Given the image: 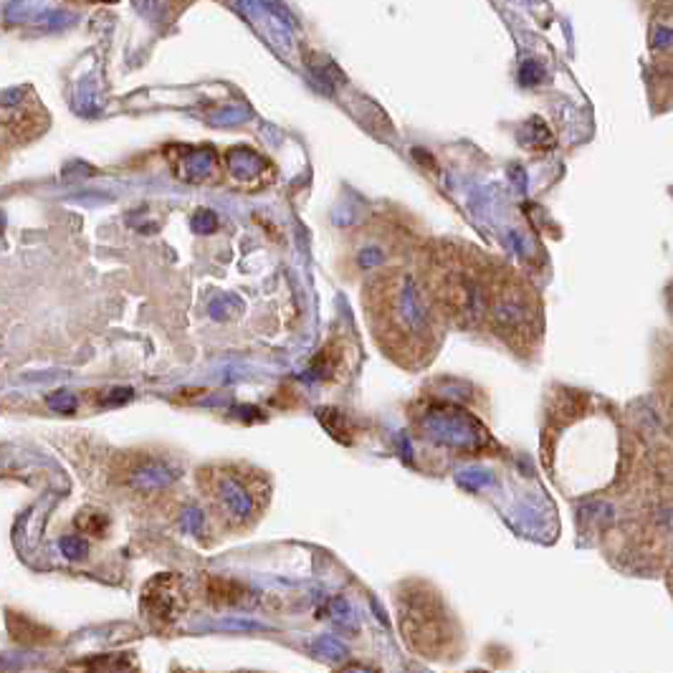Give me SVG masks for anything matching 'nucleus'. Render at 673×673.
<instances>
[{
    "label": "nucleus",
    "instance_id": "nucleus-1",
    "mask_svg": "<svg viewBox=\"0 0 673 673\" xmlns=\"http://www.w3.org/2000/svg\"><path fill=\"white\" fill-rule=\"evenodd\" d=\"M411 261L444 324L486 329L517 353L539 345V294L506 261L461 241H420Z\"/></svg>",
    "mask_w": 673,
    "mask_h": 673
},
{
    "label": "nucleus",
    "instance_id": "nucleus-2",
    "mask_svg": "<svg viewBox=\"0 0 673 673\" xmlns=\"http://www.w3.org/2000/svg\"><path fill=\"white\" fill-rule=\"evenodd\" d=\"M411 256L368 276L362 306L378 347L403 368H423L441 347L444 321L430 304Z\"/></svg>",
    "mask_w": 673,
    "mask_h": 673
},
{
    "label": "nucleus",
    "instance_id": "nucleus-3",
    "mask_svg": "<svg viewBox=\"0 0 673 673\" xmlns=\"http://www.w3.org/2000/svg\"><path fill=\"white\" fill-rule=\"evenodd\" d=\"M48 129V112L29 87L0 92V154L23 147Z\"/></svg>",
    "mask_w": 673,
    "mask_h": 673
},
{
    "label": "nucleus",
    "instance_id": "nucleus-4",
    "mask_svg": "<svg viewBox=\"0 0 673 673\" xmlns=\"http://www.w3.org/2000/svg\"><path fill=\"white\" fill-rule=\"evenodd\" d=\"M139 605L154 627H170L183 615V580L178 575H157L145 585Z\"/></svg>",
    "mask_w": 673,
    "mask_h": 673
},
{
    "label": "nucleus",
    "instance_id": "nucleus-5",
    "mask_svg": "<svg viewBox=\"0 0 673 673\" xmlns=\"http://www.w3.org/2000/svg\"><path fill=\"white\" fill-rule=\"evenodd\" d=\"M66 673H137V666L127 653H99L69 663Z\"/></svg>",
    "mask_w": 673,
    "mask_h": 673
},
{
    "label": "nucleus",
    "instance_id": "nucleus-6",
    "mask_svg": "<svg viewBox=\"0 0 673 673\" xmlns=\"http://www.w3.org/2000/svg\"><path fill=\"white\" fill-rule=\"evenodd\" d=\"M74 527L79 532H87L92 536H104L109 529V519L107 514H102L99 509H81L74 519Z\"/></svg>",
    "mask_w": 673,
    "mask_h": 673
},
{
    "label": "nucleus",
    "instance_id": "nucleus-7",
    "mask_svg": "<svg viewBox=\"0 0 673 673\" xmlns=\"http://www.w3.org/2000/svg\"><path fill=\"white\" fill-rule=\"evenodd\" d=\"M139 11H145L147 16H165L172 21L175 13H180L187 3L193 0H135Z\"/></svg>",
    "mask_w": 673,
    "mask_h": 673
},
{
    "label": "nucleus",
    "instance_id": "nucleus-8",
    "mask_svg": "<svg viewBox=\"0 0 673 673\" xmlns=\"http://www.w3.org/2000/svg\"><path fill=\"white\" fill-rule=\"evenodd\" d=\"M59 547H62V552L69 560H81V557H87V542H84L81 536H63L62 542H59Z\"/></svg>",
    "mask_w": 673,
    "mask_h": 673
},
{
    "label": "nucleus",
    "instance_id": "nucleus-9",
    "mask_svg": "<svg viewBox=\"0 0 673 673\" xmlns=\"http://www.w3.org/2000/svg\"><path fill=\"white\" fill-rule=\"evenodd\" d=\"M48 405H51L54 411L71 413V411L77 408V398H74V395H69V393H59V395H51V398H48Z\"/></svg>",
    "mask_w": 673,
    "mask_h": 673
}]
</instances>
